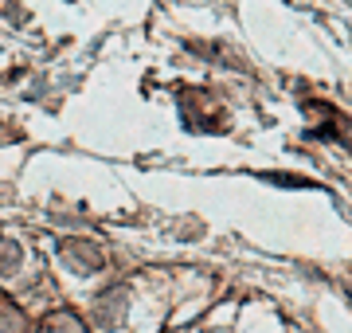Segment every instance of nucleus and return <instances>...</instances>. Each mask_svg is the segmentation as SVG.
<instances>
[{"mask_svg":"<svg viewBox=\"0 0 352 333\" xmlns=\"http://www.w3.org/2000/svg\"><path fill=\"white\" fill-rule=\"evenodd\" d=\"M212 333H227V330H212Z\"/></svg>","mask_w":352,"mask_h":333,"instance_id":"nucleus-6","label":"nucleus"},{"mask_svg":"<svg viewBox=\"0 0 352 333\" xmlns=\"http://www.w3.org/2000/svg\"><path fill=\"white\" fill-rule=\"evenodd\" d=\"M129 314V290L126 286H113V290H106V294L94 302V321H98L102 330H118L122 321H126Z\"/></svg>","mask_w":352,"mask_h":333,"instance_id":"nucleus-1","label":"nucleus"},{"mask_svg":"<svg viewBox=\"0 0 352 333\" xmlns=\"http://www.w3.org/2000/svg\"><path fill=\"white\" fill-rule=\"evenodd\" d=\"M63 259L71 263V267L87 279V275H94V270H102V247L98 244H90V239H67L63 244Z\"/></svg>","mask_w":352,"mask_h":333,"instance_id":"nucleus-2","label":"nucleus"},{"mask_svg":"<svg viewBox=\"0 0 352 333\" xmlns=\"http://www.w3.org/2000/svg\"><path fill=\"white\" fill-rule=\"evenodd\" d=\"M0 333H28V321L16 306H4L0 302Z\"/></svg>","mask_w":352,"mask_h":333,"instance_id":"nucleus-5","label":"nucleus"},{"mask_svg":"<svg viewBox=\"0 0 352 333\" xmlns=\"http://www.w3.org/2000/svg\"><path fill=\"white\" fill-rule=\"evenodd\" d=\"M20 263H24V251L16 239H0V279H16L20 275Z\"/></svg>","mask_w":352,"mask_h":333,"instance_id":"nucleus-3","label":"nucleus"},{"mask_svg":"<svg viewBox=\"0 0 352 333\" xmlns=\"http://www.w3.org/2000/svg\"><path fill=\"white\" fill-rule=\"evenodd\" d=\"M43 333H87V325H82L71 310H55V314L43 321Z\"/></svg>","mask_w":352,"mask_h":333,"instance_id":"nucleus-4","label":"nucleus"}]
</instances>
